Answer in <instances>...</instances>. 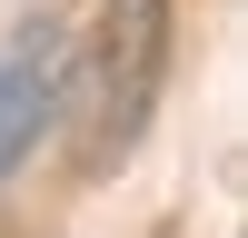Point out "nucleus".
Listing matches in <instances>:
<instances>
[{
	"instance_id": "obj_2",
	"label": "nucleus",
	"mask_w": 248,
	"mask_h": 238,
	"mask_svg": "<svg viewBox=\"0 0 248 238\" xmlns=\"http://www.w3.org/2000/svg\"><path fill=\"white\" fill-rule=\"evenodd\" d=\"M60 89H70V60H60L50 30L0 60V169H20V159L40 149V129L60 119Z\"/></svg>"
},
{
	"instance_id": "obj_1",
	"label": "nucleus",
	"mask_w": 248,
	"mask_h": 238,
	"mask_svg": "<svg viewBox=\"0 0 248 238\" xmlns=\"http://www.w3.org/2000/svg\"><path fill=\"white\" fill-rule=\"evenodd\" d=\"M159 79H169V0H109L70 70V109H79V169H109L159 109Z\"/></svg>"
}]
</instances>
